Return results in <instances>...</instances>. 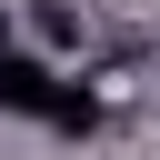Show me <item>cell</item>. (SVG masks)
Returning a JSON list of instances; mask_svg holds the SVG:
<instances>
[{
	"mask_svg": "<svg viewBox=\"0 0 160 160\" xmlns=\"http://www.w3.org/2000/svg\"><path fill=\"white\" fill-rule=\"evenodd\" d=\"M50 100H60V70L30 60V50H0V110L10 120H50Z\"/></svg>",
	"mask_w": 160,
	"mask_h": 160,
	"instance_id": "cell-1",
	"label": "cell"
},
{
	"mask_svg": "<svg viewBox=\"0 0 160 160\" xmlns=\"http://www.w3.org/2000/svg\"><path fill=\"white\" fill-rule=\"evenodd\" d=\"M50 130H100V100H90L80 80H60V100H50Z\"/></svg>",
	"mask_w": 160,
	"mask_h": 160,
	"instance_id": "cell-2",
	"label": "cell"
},
{
	"mask_svg": "<svg viewBox=\"0 0 160 160\" xmlns=\"http://www.w3.org/2000/svg\"><path fill=\"white\" fill-rule=\"evenodd\" d=\"M0 50H10V10H0Z\"/></svg>",
	"mask_w": 160,
	"mask_h": 160,
	"instance_id": "cell-3",
	"label": "cell"
}]
</instances>
